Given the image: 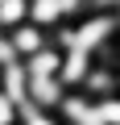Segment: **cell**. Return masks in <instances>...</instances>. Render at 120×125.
Wrapping results in <instances>:
<instances>
[{"mask_svg": "<svg viewBox=\"0 0 120 125\" xmlns=\"http://www.w3.org/2000/svg\"><path fill=\"white\" fill-rule=\"evenodd\" d=\"M21 62H25V71H29V75H58V67H62V50L50 42V46H41L37 54L21 58Z\"/></svg>", "mask_w": 120, "mask_h": 125, "instance_id": "8992f818", "label": "cell"}, {"mask_svg": "<svg viewBox=\"0 0 120 125\" xmlns=\"http://www.w3.org/2000/svg\"><path fill=\"white\" fill-rule=\"evenodd\" d=\"M4 42H8L13 58H29V54H37L41 46H50V33H46L41 25H33V21H21V25L4 29Z\"/></svg>", "mask_w": 120, "mask_h": 125, "instance_id": "6da1fadb", "label": "cell"}, {"mask_svg": "<svg viewBox=\"0 0 120 125\" xmlns=\"http://www.w3.org/2000/svg\"><path fill=\"white\" fill-rule=\"evenodd\" d=\"M29 21H33V25H41L46 33H50V29H58V25L66 21L62 0H29Z\"/></svg>", "mask_w": 120, "mask_h": 125, "instance_id": "5b68a950", "label": "cell"}, {"mask_svg": "<svg viewBox=\"0 0 120 125\" xmlns=\"http://www.w3.org/2000/svg\"><path fill=\"white\" fill-rule=\"evenodd\" d=\"M0 92H4L17 108L29 100V71H25L21 58H13V62H4V67H0Z\"/></svg>", "mask_w": 120, "mask_h": 125, "instance_id": "3957f363", "label": "cell"}, {"mask_svg": "<svg viewBox=\"0 0 120 125\" xmlns=\"http://www.w3.org/2000/svg\"><path fill=\"white\" fill-rule=\"evenodd\" d=\"M62 96H66V83L58 79V75H29V100H25V104L54 113L58 104H62Z\"/></svg>", "mask_w": 120, "mask_h": 125, "instance_id": "7a4b0ae2", "label": "cell"}, {"mask_svg": "<svg viewBox=\"0 0 120 125\" xmlns=\"http://www.w3.org/2000/svg\"><path fill=\"white\" fill-rule=\"evenodd\" d=\"M91 67H95V54H91V50H75V46H71V50H62L58 79H62L66 88H79V83H83V75H87Z\"/></svg>", "mask_w": 120, "mask_h": 125, "instance_id": "277c9868", "label": "cell"}, {"mask_svg": "<svg viewBox=\"0 0 120 125\" xmlns=\"http://www.w3.org/2000/svg\"><path fill=\"white\" fill-rule=\"evenodd\" d=\"M62 125H66V121H62Z\"/></svg>", "mask_w": 120, "mask_h": 125, "instance_id": "30bf717a", "label": "cell"}, {"mask_svg": "<svg viewBox=\"0 0 120 125\" xmlns=\"http://www.w3.org/2000/svg\"><path fill=\"white\" fill-rule=\"evenodd\" d=\"M0 125H17V104L0 92Z\"/></svg>", "mask_w": 120, "mask_h": 125, "instance_id": "9c48e42d", "label": "cell"}, {"mask_svg": "<svg viewBox=\"0 0 120 125\" xmlns=\"http://www.w3.org/2000/svg\"><path fill=\"white\" fill-rule=\"evenodd\" d=\"M29 21V0H0V33Z\"/></svg>", "mask_w": 120, "mask_h": 125, "instance_id": "52a82bcc", "label": "cell"}, {"mask_svg": "<svg viewBox=\"0 0 120 125\" xmlns=\"http://www.w3.org/2000/svg\"><path fill=\"white\" fill-rule=\"evenodd\" d=\"M17 125H62V121H58V113H50V108L21 104V108H17Z\"/></svg>", "mask_w": 120, "mask_h": 125, "instance_id": "ba28073f", "label": "cell"}]
</instances>
